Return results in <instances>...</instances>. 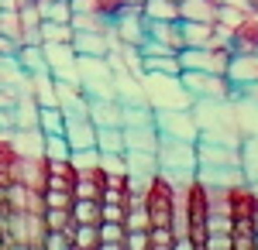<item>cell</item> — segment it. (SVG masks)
Instances as JSON below:
<instances>
[{
  "label": "cell",
  "mask_w": 258,
  "mask_h": 250,
  "mask_svg": "<svg viewBox=\"0 0 258 250\" xmlns=\"http://www.w3.org/2000/svg\"><path fill=\"white\" fill-rule=\"evenodd\" d=\"M0 233H4V209H0Z\"/></svg>",
  "instance_id": "7dc6e473"
},
{
  "label": "cell",
  "mask_w": 258,
  "mask_h": 250,
  "mask_svg": "<svg viewBox=\"0 0 258 250\" xmlns=\"http://www.w3.org/2000/svg\"><path fill=\"white\" fill-rule=\"evenodd\" d=\"M62 137L69 141V151H83V148H97V127L86 113H66V127Z\"/></svg>",
  "instance_id": "7c38bea8"
},
{
  "label": "cell",
  "mask_w": 258,
  "mask_h": 250,
  "mask_svg": "<svg viewBox=\"0 0 258 250\" xmlns=\"http://www.w3.org/2000/svg\"><path fill=\"white\" fill-rule=\"evenodd\" d=\"M62 127H66V113L59 110V103L38 106V131L41 134H62Z\"/></svg>",
  "instance_id": "f546056e"
},
{
  "label": "cell",
  "mask_w": 258,
  "mask_h": 250,
  "mask_svg": "<svg viewBox=\"0 0 258 250\" xmlns=\"http://www.w3.org/2000/svg\"><path fill=\"white\" fill-rule=\"evenodd\" d=\"M179 82L189 89L193 99H231V82L220 72H200V69H182Z\"/></svg>",
  "instance_id": "5b68a950"
},
{
  "label": "cell",
  "mask_w": 258,
  "mask_h": 250,
  "mask_svg": "<svg viewBox=\"0 0 258 250\" xmlns=\"http://www.w3.org/2000/svg\"><path fill=\"white\" fill-rule=\"evenodd\" d=\"M110 35L120 45H141L145 41V18H141V7H124L117 18L110 21Z\"/></svg>",
  "instance_id": "8fae6325"
},
{
  "label": "cell",
  "mask_w": 258,
  "mask_h": 250,
  "mask_svg": "<svg viewBox=\"0 0 258 250\" xmlns=\"http://www.w3.org/2000/svg\"><path fill=\"white\" fill-rule=\"evenodd\" d=\"M41 52H45V69L52 79H66V82H80L76 72V52L69 41H41Z\"/></svg>",
  "instance_id": "52a82bcc"
},
{
  "label": "cell",
  "mask_w": 258,
  "mask_h": 250,
  "mask_svg": "<svg viewBox=\"0 0 258 250\" xmlns=\"http://www.w3.org/2000/svg\"><path fill=\"white\" fill-rule=\"evenodd\" d=\"M231 230H234V223H231L227 212H210L207 216V233H231Z\"/></svg>",
  "instance_id": "ab89813d"
},
{
  "label": "cell",
  "mask_w": 258,
  "mask_h": 250,
  "mask_svg": "<svg viewBox=\"0 0 258 250\" xmlns=\"http://www.w3.org/2000/svg\"><path fill=\"white\" fill-rule=\"evenodd\" d=\"M145 209L152 226H172L179 209V185H172L162 172H155L145 182Z\"/></svg>",
  "instance_id": "3957f363"
},
{
  "label": "cell",
  "mask_w": 258,
  "mask_h": 250,
  "mask_svg": "<svg viewBox=\"0 0 258 250\" xmlns=\"http://www.w3.org/2000/svg\"><path fill=\"white\" fill-rule=\"evenodd\" d=\"M69 4H73V11H86L103 21H114L124 11V0H69Z\"/></svg>",
  "instance_id": "7402d4cb"
},
{
  "label": "cell",
  "mask_w": 258,
  "mask_h": 250,
  "mask_svg": "<svg viewBox=\"0 0 258 250\" xmlns=\"http://www.w3.org/2000/svg\"><path fill=\"white\" fill-rule=\"evenodd\" d=\"M255 250H258V230H255Z\"/></svg>",
  "instance_id": "681fc988"
},
{
  "label": "cell",
  "mask_w": 258,
  "mask_h": 250,
  "mask_svg": "<svg viewBox=\"0 0 258 250\" xmlns=\"http://www.w3.org/2000/svg\"><path fill=\"white\" fill-rule=\"evenodd\" d=\"M97 151H110V154H124V127H97Z\"/></svg>",
  "instance_id": "f1b7e54d"
},
{
  "label": "cell",
  "mask_w": 258,
  "mask_h": 250,
  "mask_svg": "<svg viewBox=\"0 0 258 250\" xmlns=\"http://www.w3.org/2000/svg\"><path fill=\"white\" fill-rule=\"evenodd\" d=\"M0 247H7V243H4V233H0Z\"/></svg>",
  "instance_id": "c3c4849f"
},
{
  "label": "cell",
  "mask_w": 258,
  "mask_h": 250,
  "mask_svg": "<svg viewBox=\"0 0 258 250\" xmlns=\"http://www.w3.org/2000/svg\"><path fill=\"white\" fill-rule=\"evenodd\" d=\"M203 247L207 250H231V233H207Z\"/></svg>",
  "instance_id": "b9f144b4"
},
{
  "label": "cell",
  "mask_w": 258,
  "mask_h": 250,
  "mask_svg": "<svg viewBox=\"0 0 258 250\" xmlns=\"http://www.w3.org/2000/svg\"><path fill=\"white\" fill-rule=\"evenodd\" d=\"M38 4L41 21H55V24H69L73 21V4L69 0H35Z\"/></svg>",
  "instance_id": "83f0119b"
},
{
  "label": "cell",
  "mask_w": 258,
  "mask_h": 250,
  "mask_svg": "<svg viewBox=\"0 0 258 250\" xmlns=\"http://www.w3.org/2000/svg\"><path fill=\"white\" fill-rule=\"evenodd\" d=\"M145 35L148 38L169 45L172 52L182 48V35H179V21H145Z\"/></svg>",
  "instance_id": "ac0fdd59"
},
{
  "label": "cell",
  "mask_w": 258,
  "mask_h": 250,
  "mask_svg": "<svg viewBox=\"0 0 258 250\" xmlns=\"http://www.w3.org/2000/svg\"><path fill=\"white\" fill-rule=\"evenodd\" d=\"M41 41H73V24L41 21Z\"/></svg>",
  "instance_id": "f35d334b"
},
{
  "label": "cell",
  "mask_w": 258,
  "mask_h": 250,
  "mask_svg": "<svg viewBox=\"0 0 258 250\" xmlns=\"http://www.w3.org/2000/svg\"><path fill=\"white\" fill-rule=\"evenodd\" d=\"M124 165H127V175H135V178H152L159 172L155 151H131V148H124Z\"/></svg>",
  "instance_id": "d6986e66"
},
{
  "label": "cell",
  "mask_w": 258,
  "mask_h": 250,
  "mask_svg": "<svg viewBox=\"0 0 258 250\" xmlns=\"http://www.w3.org/2000/svg\"><path fill=\"white\" fill-rule=\"evenodd\" d=\"M124 148H131V151H155V148H159V131H155V123L124 127Z\"/></svg>",
  "instance_id": "e0dca14e"
},
{
  "label": "cell",
  "mask_w": 258,
  "mask_h": 250,
  "mask_svg": "<svg viewBox=\"0 0 258 250\" xmlns=\"http://www.w3.org/2000/svg\"><path fill=\"white\" fill-rule=\"evenodd\" d=\"M41 154L48 161H62V158H69V141L62 134H41Z\"/></svg>",
  "instance_id": "d6a6232c"
},
{
  "label": "cell",
  "mask_w": 258,
  "mask_h": 250,
  "mask_svg": "<svg viewBox=\"0 0 258 250\" xmlns=\"http://www.w3.org/2000/svg\"><path fill=\"white\" fill-rule=\"evenodd\" d=\"M73 247H76V250H100V233H97V226L76 223V226H73Z\"/></svg>",
  "instance_id": "e575fe53"
},
{
  "label": "cell",
  "mask_w": 258,
  "mask_h": 250,
  "mask_svg": "<svg viewBox=\"0 0 258 250\" xmlns=\"http://www.w3.org/2000/svg\"><path fill=\"white\" fill-rule=\"evenodd\" d=\"M176 4H179V0H176Z\"/></svg>",
  "instance_id": "f5cc1de1"
},
{
  "label": "cell",
  "mask_w": 258,
  "mask_h": 250,
  "mask_svg": "<svg viewBox=\"0 0 258 250\" xmlns=\"http://www.w3.org/2000/svg\"><path fill=\"white\" fill-rule=\"evenodd\" d=\"M155 161H159V172L172 182L182 185L197 175V141H172V137H159V148H155Z\"/></svg>",
  "instance_id": "6da1fadb"
},
{
  "label": "cell",
  "mask_w": 258,
  "mask_h": 250,
  "mask_svg": "<svg viewBox=\"0 0 258 250\" xmlns=\"http://www.w3.org/2000/svg\"><path fill=\"white\" fill-rule=\"evenodd\" d=\"M145 99L152 110H186L193 106L189 89L179 82V76H162V72H141Z\"/></svg>",
  "instance_id": "7a4b0ae2"
},
{
  "label": "cell",
  "mask_w": 258,
  "mask_h": 250,
  "mask_svg": "<svg viewBox=\"0 0 258 250\" xmlns=\"http://www.w3.org/2000/svg\"><path fill=\"white\" fill-rule=\"evenodd\" d=\"M145 21H179V4L176 0H145L141 4Z\"/></svg>",
  "instance_id": "4316f807"
},
{
  "label": "cell",
  "mask_w": 258,
  "mask_h": 250,
  "mask_svg": "<svg viewBox=\"0 0 258 250\" xmlns=\"http://www.w3.org/2000/svg\"><path fill=\"white\" fill-rule=\"evenodd\" d=\"M155 131L159 137H172V141H197L200 127L193 110H155Z\"/></svg>",
  "instance_id": "8992f818"
},
{
  "label": "cell",
  "mask_w": 258,
  "mask_h": 250,
  "mask_svg": "<svg viewBox=\"0 0 258 250\" xmlns=\"http://www.w3.org/2000/svg\"><path fill=\"white\" fill-rule=\"evenodd\" d=\"M231 45L234 52H258V11L241 14V21L231 28Z\"/></svg>",
  "instance_id": "9a60e30c"
},
{
  "label": "cell",
  "mask_w": 258,
  "mask_h": 250,
  "mask_svg": "<svg viewBox=\"0 0 258 250\" xmlns=\"http://www.w3.org/2000/svg\"><path fill=\"white\" fill-rule=\"evenodd\" d=\"M224 212L231 216L234 230L255 233V219H258V192H255V185H251V182L224 185Z\"/></svg>",
  "instance_id": "277c9868"
},
{
  "label": "cell",
  "mask_w": 258,
  "mask_h": 250,
  "mask_svg": "<svg viewBox=\"0 0 258 250\" xmlns=\"http://www.w3.org/2000/svg\"><path fill=\"white\" fill-rule=\"evenodd\" d=\"M41 199H45V209H69L73 206V189H41Z\"/></svg>",
  "instance_id": "74e56055"
},
{
  "label": "cell",
  "mask_w": 258,
  "mask_h": 250,
  "mask_svg": "<svg viewBox=\"0 0 258 250\" xmlns=\"http://www.w3.org/2000/svg\"><path fill=\"white\" fill-rule=\"evenodd\" d=\"M41 219H45V230H62V233L73 236L76 219H73V212H69V209H45V212H41Z\"/></svg>",
  "instance_id": "836d02e7"
},
{
  "label": "cell",
  "mask_w": 258,
  "mask_h": 250,
  "mask_svg": "<svg viewBox=\"0 0 258 250\" xmlns=\"http://www.w3.org/2000/svg\"><path fill=\"white\" fill-rule=\"evenodd\" d=\"M176 230L172 226H148V250H172Z\"/></svg>",
  "instance_id": "d590c367"
},
{
  "label": "cell",
  "mask_w": 258,
  "mask_h": 250,
  "mask_svg": "<svg viewBox=\"0 0 258 250\" xmlns=\"http://www.w3.org/2000/svg\"><path fill=\"white\" fill-rule=\"evenodd\" d=\"M176 55L182 62V69H200V72H220L224 76L227 58L234 55V48H210V45H203V48H179Z\"/></svg>",
  "instance_id": "ba28073f"
},
{
  "label": "cell",
  "mask_w": 258,
  "mask_h": 250,
  "mask_svg": "<svg viewBox=\"0 0 258 250\" xmlns=\"http://www.w3.org/2000/svg\"><path fill=\"white\" fill-rule=\"evenodd\" d=\"M76 185V168L69 158L62 161H48V175H45V189H73Z\"/></svg>",
  "instance_id": "ffe728a7"
},
{
  "label": "cell",
  "mask_w": 258,
  "mask_h": 250,
  "mask_svg": "<svg viewBox=\"0 0 258 250\" xmlns=\"http://www.w3.org/2000/svg\"><path fill=\"white\" fill-rule=\"evenodd\" d=\"M179 18L182 21H217V4L214 0H179Z\"/></svg>",
  "instance_id": "603a6c76"
},
{
  "label": "cell",
  "mask_w": 258,
  "mask_h": 250,
  "mask_svg": "<svg viewBox=\"0 0 258 250\" xmlns=\"http://www.w3.org/2000/svg\"><path fill=\"white\" fill-rule=\"evenodd\" d=\"M145 0H124V7H141Z\"/></svg>",
  "instance_id": "f6af8a7d"
},
{
  "label": "cell",
  "mask_w": 258,
  "mask_h": 250,
  "mask_svg": "<svg viewBox=\"0 0 258 250\" xmlns=\"http://www.w3.org/2000/svg\"><path fill=\"white\" fill-rule=\"evenodd\" d=\"M0 209H4V185H0Z\"/></svg>",
  "instance_id": "bcb514c9"
},
{
  "label": "cell",
  "mask_w": 258,
  "mask_h": 250,
  "mask_svg": "<svg viewBox=\"0 0 258 250\" xmlns=\"http://www.w3.org/2000/svg\"><path fill=\"white\" fill-rule=\"evenodd\" d=\"M145 62V72H162V76H179L182 72V62L176 52H162V55H141Z\"/></svg>",
  "instance_id": "d4e9b609"
},
{
  "label": "cell",
  "mask_w": 258,
  "mask_h": 250,
  "mask_svg": "<svg viewBox=\"0 0 258 250\" xmlns=\"http://www.w3.org/2000/svg\"><path fill=\"white\" fill-rule=\"evenodd\" d=\"M14 52H18V41H14V38H7V35H0V55L14 58Z\"/></svg>",
  "instance_id": "7bdbcfd3"
},
{
  "label": "cell",
  "mask_w": 258,
  "mask_h": 250,
  "mask_svg": "<svg viewBox=\"0 0 258 250\" xmlns=\"http://www.w3.org/2000/svg\"><path fill=\"white\" fill-rule=\"evenodd\" d=\"M238 151H241V172H244V178L248 182L258 178V134H244L238 141Z\"/></svg>",
  "instance_id": "cb8c5ba5"
},
{
  "label": "cell",
  "mask_w": 258,
  "mask_h": 250,
  "mask_svg": "<svg viewBox=\"0 0 258 250\" xmlns=\"http://www.w3.org/2000/svg\"><path fill=\"white\" fill-rule=\"evenodd\" d=\"M73 219L76 223H86V226H100V202L97 199H73Z\"/></svg>",
  "instance_id": "4dcf8cb0"
},
{
  "label": "cell",
  "mask_w": 258,
  "mask_h": 250,
  "mask_svg": "<svg viewBox=\"0 0 258 250\" xmlns=\"http://www.w3.org/2000/svg\"><path fill=\"white\" fill-rule=\"evenodd\" d=\"M0 131H14V113L0 106Z\"/></svg>",
  "instance_id": "ee69618b"
},
{
  "label": "cell",
  "mask_w": 258,
  "mask_h": 250,
  "mask_svg": "<svg viewBox=\"0 0 258 250\" xmlns=\"http://www.w3.org/2000/svg\"><path fill=\"white\" fill-rule=\"evenodd\" d=\"M14 62H18V69L24 72V76L45 72V52H41V45H18Z\"/></svg>",
  "instance_id": "44dd1931"
},
{
  "label": "cell",
  "mask_w": 258,
  "mask_h": 250,
  "mask_svg": "<svg viewBox=\"0 0 258 250\" xmlns=\"http://www.w3.org/2000/svg\"><path fill=\"white\" fill-rule=\"evenodd\" d=\"M0 7H4V0H0Z\"/></svg>",
  "instance_id": "816d5d0a"
},
{
  "label": "cell",
  "mask_w": 258,
  "mask_h": 250,
  "mask_svg": "<svg viewBox=\"0 0 258 250\" xmlns=\"http://www.w3.org/2000/svg\"><path fill=\"white\" fill-rule=\"evenodd\" d=\"M86 116L93 120V127H114V123H120L117 96H86Z\"/></svg>",
  "instance_id": "5bb4252c"
},
{
  "label": "cell",
  "mask_w": 258,
  "mask_h": 250,
  "mask_svg": "<svg viewBox=\"0 0 258 250\" xmlns=\"http://www.w3.org/2000/svg\"><path fill=\"white\" fill-rule=\"evenodd\" d=\"M73 52L76 55H110V48L117 45V38L110 31H76L73 28Z\"/></svg>",
  "instance_id": "4fadbf2b"
},
{
  "label": "cell",
  "mask_w": 258,
  "mask_h": 250,
  "mask_svg": "<svg viewBox=\"0 0 258 250\" xmlns=\"http://www.w3.org/2000/svg\"><path fill=\"white\" fill-rule=\"evenodd\" d=\"M179 35H182V48H203L214 41V24L210 21H182L179 18Z\"/></svg>",
  "instance_id": "2e32d148"
},
{
  "label": "cell",
  "mask_w": 258,
  "mask_h": 250,
  "mask_svg": "<svg viewBox=\"0 0 258 250\" xmlns=\"http://www.w3.org/2000/svg\"><path fill=\"white\" fill-rule=\"evenodd\" d=\"M100 233V250H120L124 247V223H100L97 226Z\"/></svg>",
  "instance_id": "1f68e13d"
},
{
  "label": "cell",
  "mask_w": 258,
  "mask_h": 250,
  "mask_svg": "<svg viewBox=\"0 0 258 250\" xmlns=\"http://www.w3.org/2000/svg\"><path fill=\"white\" fill-rule=\"evenodd\" d=\"M0 35L14 38L21 45V21H18V7H0Z\"/></svg>",
  "instance_id": "8d00e7d4"
},
{
  "label": "cell",
  "mask_w": 258,
  "mask_h": 250,
  "mask_svg": "<svg viewBox=\"0 0 258 250\" xmlns=\"http://www.w3.org/2000/svg\"><path fill=\"white\" fill-rule=\"evenodd\" d=\"M255 230H258V219H255Z\"/></svg>",
  "instance_id": "f907efd6"
},
{
  "label": "cell",
  "mask_w": 258,
  "mask_h": 250,
  "mask_svg": "<svg viewBox=\"0 0 258 250\" xmlns=\"http://www.w3.org/2000/svg\"><path fill=\"white\" fill-rule=\"evenodd\" d=\"M41 247L66 250V247H73V236H69V233H62V230H48V233H45V240H41Z\"/></svg>",
  "instance_id": "60d3db41"
},
{
  "label": "cell",
  "mask_w": 258,
  "mask_h": 250,
  "mask_svg": "<svg viewBox=\"0 0 258 250\" xmlns=\"http://www.w3.org/2000/svg\"><path fill=\"white\" fill-rule=\"evenodd\" d=\"M224 76L231 82V96H238L244 86H258V52H234L227 58Z\"/></svg>",
  "instance_id": "9c48e42d"
},
{
  "label": "cell",
  "mask_w": 258,
  "mask_h": 250,
  "mask_svg": "<svg viewBox=\"0 0 258 250\" xmlns=\"http://www.w3.org/2000/svg\"><path fill=\"white\" fill-rule=\"evenodd\" d=\"M197 165L241 168V151H238V144H224V141H197Z\"/></svg>",
  "instance_id": "30bf717a"
},
{
  "label": "cell",
  "mask_w": 258,
  "mask_h": 250,
  "mask_svg": "<svg viewBox=\"0 0 258 250\" xmlns=\"http://www.w3.org/2000/svg\"><path fill=\"white\" fill-rule=\"evenodd\" d=\"M155 123V110L148 103H120V127H141Z\"/></svg>",
  "instance_id": "484cf974"
}]
</instances>
